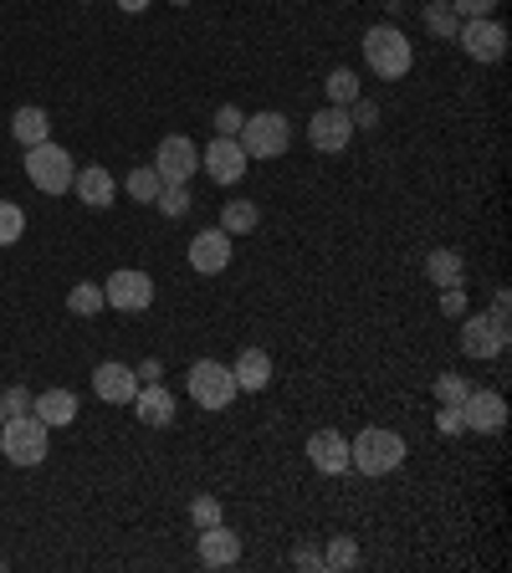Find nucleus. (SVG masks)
<instances>
[{"mask_svg": "<svg viewBox=\"0 0 512 573\" xmlns=\"http://www.w3.org/2000/svg\"><path fill=\"white\" fill-rule=\"evenodd\" d=\"M211 123H216L221 139H236V134H242V123H246V113L236 103H226V108H216V119H211Z\"/></svg>", "mask_w": 512, "mask_h": 573, "instance_id": "obj_35", "label": "nucleus"}, {"mask_svg": "<svg viewBox=\"0 0 512 573\" xmlns=\"http://www.w3.org/2000/svg\"><path fill=\"white\" fill-rule=\"evenodd\" d=\"M405 456H410V446L385 426H369L349 440V467H359V477H390L405 467Z\"/></svg>", "mask_w": 512, "mask_h": 573, "instance_id": "obj_2", "label": "nucleus"}, {"mask_svg": "<svg viewBox=\"0 0 512 573\" xmlns=\"http://www.w3.org/2000/svg\"><path fill=\"white\" fill-rule=\"evenodd\" d=\"M201 170L216 180V185H242L246 170H252V160H246L242 139H211V144L201 149Z\"/></svg>", "mask_w": 512, "mask_h": 573, "instance_id": "obj_11", "label": "nucleus"}, {"mask_svg": "<svg viewBox=\"0 0 512 573\" xmlns=\"http://www.w3.org/2000/svg\"><path fill=\"white\" fill-rule=\"evenodd\" d=\"M93 395L103 405H129L139 395V374L134 364H119V359H103L93 369Z\"/></svg>", "mask_w": 512, "mask_h": 573, "instance_id": "obj_15", "label": "nucleus"}, {"mask_svg": "<svg viewBox=\"0 0 512 573\" xmlns=\"http://www.w3.org/2000/svg\"><path fill=\"white\" fill-rule=\"evenodd\" d=\"M359 563V543H354L349 533H338L334 543L324 548V569H334V573H344V569H354Z\"/></svg>", "mask_w": 512, "mask_h": 573, "instance_id": "obj_29", "label": "nucleus"}, {"mask_svg": "<svg viewBox=\"0 0 512 573\" xmlns=\"http://www.w3.org/2000/svg\"><path fill=\"white\" fill-rule=\"evenodd\" d=\"M154 0H119V11H129V16H139V11H149Z\"/></svg>", "mask_w": 512, "mask_h": 573, "instance_id": "obj_42", "label": "nucleus"}, {"mask_svg": "<svg viewBox=\"0 0 512 573\" xmlns=\"http://www.w3.org/2000/svg\"><path fill=\"white\" fill-rule=\"evenodd\" d=\"M246 553L242 533H231L226 522H216V528H201V538H195V559L205 563V569H231V563Z\"/></svg>", "mask_w": 512, "mask_h": 573, "instance_id": "obj_16", "label": "nucleus"}, {"mask_svg": "<svg viewBox=\"0 0 512 573\" xmlns=\"http://www.w3.org/2000/svg\"><path fill=\"white\" fill-rule=\"evenodd\" d=\"M154 205H160L164 221H180V215L190 211V190H185V185H164V190H160V201H154Z\"/></svg>", "mask_w": 512, "mask_h": 573, "instance_id": "obj_33", "label": "nucleus"}, {"mask_svg": "<svg viewBox=\"0 0 512 573\" xmlns=\"http://www.w3.org/2000/svg\"><path fill=\"white\" fill-rule=\"evenodd\" d=\"M441 313L446 318H467V293L461 287H441Z\"/></svg>", "mask_w": 512, "mask_h": 573, "instance_id": "obj_38", "label": "nucleus"}, {"mask_svg": "<svg viewBox=\"0 0 512 573\" xmlns=\"http://www.w3.org/2000/svg\"><path fill=\"white\" fill-rule=\"evenodd\" d=\"M457 41H461V52L472 57V62H482V68H492V62H502V57H508V27H502L498 16H477V21H461V27H457Z\"/></svg>", "mask_w": 512, "mask_h": 573, "instance_id": "obj_8", "label": "nucleus"}, {"mask_svg": "<svg viewBox=\"0 0 512 573\" xmlns=\"http://www.w3.org/2000/svg\"><path fill=\"white\" fill-rule=\"evenodd\" d=\"M134 374H139V385H160V379H164V364H160V359H144V364H134Z\"/></svg>", "mask_w": 512, "mask_h": 573, "instance_id": "obj_40", "label": "nucleus"}, {"mask_svg": "<svg viewBox=\"0 0 512 573\" xmlns=\"http://www.w3.org/2000/svg\"><path fill=\"white\" fill-rule=\"evenodd\" d=\"M0 569H6V559H0Z\"/></svg>", "mask_w": 512, "mask_h": 573, "instance_id": "obj_45", "label": "nucleus"}, {"mask_svg": "<svg viewBox=\"0 0 512 573\" xmlns=\"http://www.w3.org/2000/svg\"><path fill=\"white\" fill-rule=\"evenodd\" d=\"M436 430H441V436H461V410H451V405H441V410H436Z\"/></svg>", "mask_w": 512, "mask_h": 573, "instance_id": "obj_39", "label": "nucleus"}, {"mask_svg": "<svg viewBox=\"0 0 512 573\" xmlns=\"http://www.w3.org/2000/svg\"><path fill=\"white\" fill-rule=\"evenodd\" d=\"M256 226H262L256 201H242V195H236V201L221 205V231H226V236H246V231H256Z\"/></svg>", "mask_w": 512, "mask_h": 573, "instance_id": "obj_24", "label": "nucleus"}, {"mask_svg": "<svg viewBox=\"0 0 512 573\" xmlns=\"http://www.w3.org/2000/svg\"><path fill=\"white\" fill-rule=\"evenodd\" d=\"M190 522H195V533H201V528H216V522H226V512H221V497H195V502H190Z\"/></svg>", "mask_w": 512, "mask_h": 573, "instance_id": "obj_32", "label": "nucleus"}, {"mask_svg": "<svg viewBox=\"0 0 512 573\" xmlns=\"http://www.w3.org/2000/svg\"><path fill=\"white\" fill-rule=\"evenodd\" d=\"M293 563L297 569H324V553H318V548H297Z\"/></svg>", "mask_w": 512, "mask_h": 573, "instance_id": "obj_41", "label": "nucleus"}, {"mask_svg": "<svg viewBox=\"0 0 512 573\" xmlns=\"http://www.w3.org/2000/svg\"><path fill=\"white\" fill-rule=\"evenodd\" d=\"M11 139L21 149H31V144H47L52 139V119H47V108H16L11 113Z\"/></svg>", "mask_w": 512, "mask_h": 573, "instance_id": "obj_22", "label": "nucleus"}, {"mask_svg": "<svg viewBox=\"0 0 512 573\" xmlns=\"http://www.w3.org/2000/svg\"><path fill=\"white\" fill-rule=\"evenodd\" d=\"M502 0H451V11L461 16V21H477V16H498Z\"/></svg>", "mask_w": 512, "mask_h": 573, "instance_id": "obj_37", "label": "nucleus"}, {"mask_svg": "<svg viewBox=\"0 0 512 573\" xmlns=\"http://www.w3.org/2000/svg\"><path fill=\"white\" fill-rule=\"evenodd\" d=\"M461 426L477 430V436H498L502 426H508V400H502L498 389H477L461 400Z\"/></svg>", "mask_w": 512, "mask_h": 573, "instance_id": "obj_13", "label": "nucleus"}, {"mask_svg": "<svg viewBox=\"0 0 512 573\" xmlns=\"http://www.w3.org/2000/svg\"><path fill=\"white\" fill-rule=\"evenodd\" d=\"M72 190H78L82 205H93V211H109L113 195H119V180H113L103 164H82V170L72 174Z\"/></svg>", "mask_w": 512, "mask_h": 573, "instance_id": "obj_18", "label": "nucleus"}, {"mask_svg": "<svg viewBox=\"0 0 512 573\" xmlns=\"http://www.w3.org/2000/svg\"><path fill=\"white\" fill-rule=\"evenodd\" d=\"M31 410V389L27 385H11L0 395V420H11V415H27Z\"/></svg>", "mask_w": 512, "mask_h": 573, "instance_id": "obj_34", "label": "nucleus"}, {"mask_svg": "<svg viewBox=\"0 0 512 573\" xmlns=\"http://www.w3.org/2000/svg\"><path fill=\"white\" fill-rule=\"evenodd\" d=\"M308 144L318 149V154H344V149L354 144V119H349V108H318L308 119Z\"/></svg>", "mask_w": 512, "mask_h": 573, "instance_id": "obj_12", "label": "nucleus"}, {"mask_svg": "<svg viewBox=\"0 0 512 573\" xmlns=\"http://www.w3.org/2000/svg\"><path fill=\"white\" fill-rule=\"evenodd\" d=\"M103 303H109L113 313H149V307H154V277L139 267H119L103 282Z\"/></svg>", "mask_w": 512, "mask_h": 573, "instance_id": "obj_9", "label": "nucleus"}, {"mask_svg": "<svg viewBox=\"0 0 512 573\" xmlns=\"http://www.w3.org/2000/svg\"><path fill=\"white\" fill-rule=\"evenodd\" d=\"M467 395H472V379H467V374H441V379H436V400L451 405V410H461Z\"/></svg>", "mask_w": 512, "mask_h": 573, "instance_id": "obj_31", "label": "nucleus"}, {"mask_svg": "<svg viewBox=\"0 0 512 573\" xmlns=\"http://www.w3.org/2000/svg\"><path fill=\"white\" fill-rule=\"evenodd\" d=\"M185 389H190V400L201 405V410H226L242 389H236V379H231V364L221 359H195L185 374Z\"/></svg>", "mask_w": 512, "mask_h": 573, "instance_id": "obj_5", "label": "nucleus"}, {"mask_svg": "<svg viewBox=\"0 0 512 573\" xmlns=\"http://www.w3.org/2000/svg\"><path fill=\"white\" fill-rule=\"evenodd\" d=\"M365 68L375 72V78H385V82L410 78V68H416V47H410L405 27L379 21V27L365 31Z\"/></svg>", "mask_w": 512, "mask_h": 573, "instance_id": "obj_1", "label": "nucleus"}, {"mask_svg": "<svg viewBox=\"0 0 512 573\" xmlns=\"http://www.w3.org/2000/svg\"><path fill=\"white\" fill-rule=\"evenodd\" d=\"M349 119H354V129H379V108L369 103L365 93H359V98L349 103Z\"/></svg>", "mask_w": 512, "mask_h": 573, "instance_id": "obj_36", "label": "nucleus"}, {"mask_svg": "<svg viewBox=\"0 0 512 573\" xmlns=\"http://www.w3.org/2000/svg\"><path fill=\"white\" fill-rule=\"evenodd\" d=\"M502 348H508V318H498V313H467L461 318V354L467 359H502Z\"/></svg>", "mask_w": 512, "mask_h": 573, "instance_id": "obj_7", "label": "nucleus"}, {"mask_svg": "<svg viewBox=\"0 0 512 573\" xmlns=\"http://www.w3.org/2000/svg\"><path fill=\"white\" fill-rule=\"evenodd\" d=\"M426 282H431V287H461V282H467V262H461L451 246H436V252L426 256Z\"/></svg>", "mask_w": 512, "mask_h": 573, "instance_id": "obj_23", "label": "nucleus"}, {"mask_svg": "<svg viewBox=\"0 0 512 573\" xmlns=\"http://www.w3.org/2000/svg\"><path fill=\"white\" fill-rule=\"evenodd\" d=\"M68 307L72 313H78V318H98V313H103V282H78V287H72L68 293Z\"/></svg>", "mask_w": 512, "mask_h": 573, "instance_id": "obj_27", "label": "nucleus"}, {"mask_svg": "<svg viewBox=\"0 0 512 573\" xmlns=\"http://www.w3.org/2000/svg\"><path fill=\"white\" fill-rule=\"evenodd\" d=\"M72 174H78V170H72V154L62 144L47 139V144H31L27 149V180L41 190V195H68Z\"/></svg>", "mask_w": 512, "mask_h": 573, "instance_id": "obj_6", "label": "nucleus"}, {"mask_svg": "<svg viewBox=\"0 0 512 573\" xmlns=\"http://www.w3.org/2000/svg\"><path fill=\"white\" fill-rule=\"evenodd\" d=\"M231 379H236V389H246V395L267 389L272 385V354L267 348H242L236 364H231Z\"/></svg>", "mask_w": 512, "mask_h": 573, "instance_id": "obj_20", "label": "nucleus"}, {"mask_svg": "<svg viewBox=\"0 0 512 573\" xmlns=\"http://www.w3.org/2000/svg\"><path fill=\"white\" fill-rule=\"evenodd\" d=\"M154 170H160L164 185H190L195 170H201V149H195V139H185V134L160 139V149H154Z\"/></svg>", "mask_w": 512, "mask_h": 573, "instance_id": "obj_10", "label": "nucleus"}, {"mask_svg": "<svg viewBox=\"0 0 512 573\" xmlns=\"http://www.w3.org/2000/svg\"><path fill=\"white\" fill-rule=\"evenodd\" d=\"M123 190H129L139 205H154V201H160V190H164V180H160V170H154V164H139V170L123 180Z\"/></svg>", "mask_w": 512, "mask_h": 573, "instance_id": "obj_26", "label": "nucleus"}, {"mask_svg": "<svg viewBox=\"0 0 512 573\" xmlns=\"http://www.w3.org/2000/svg\"><path fill=\"white\" fill-rule=\"evenodd\" d=\"M47 451H52V430L41 426L31 410L0 420V456H6L11 467H41Z\"/></svg>", "mask_w": 512, "mask_h": 573, "instance_id": "obj_3", "label": "nucleus"}, {"mask_svg": "<svg viewBox=\"0 0 512 573\" xmlns=\"http://www.w3.org/2000/svg\"><path fill=\"white\" fill-rule=\"evenodd\" d=\"M21 236H27V211L16 201H0V246H16Z\"/></svg>", "mask_w": 512, "mask_h": 573, "instance_id": "obj_30", "label": "nucleus"}, {"mask_svg": "<svg viewBox=\"0 0 512 573\" xmlns=\"http://www.w3.org/2000/svg\"><path fill=\"white\" fill-rule=\"evenodd\" d=\"M420 21H426V31H431L436 41H457L461 16L451 11V0H431V6H426V16H420Z\"/></svg>", "mask_w": 512, "mask_h": 573, "instance_id": "obj_25", "label": "nucleus"}, {"mask_svg": "<svg viewBox=\"0 0 512 573\" xmlns=\"http://www.w3.org/2000/svg\"><path fill=\"white\" fill-rule=\"evenodd\" d=\"M190 267L201 272V277H221V272L231 267V256H236V236H226L221 226L201 231V236L190 241Z\"/></svg>", "mask_w": 512, "mask_h": 573, "instance_id": "obj_14", "label": "nucleus"}, {"mask_svg": "<svg viewBox=\"0 0 512 573\" xmlns=\"http://www.w3.org/2000/svg\"><path fill=\"white\" fill-rule=\"evenodd\" d=\"M324 93H328V103H334V108H349L354 98H359V72L334 68V72H328V82H324Z\"/></svg>", "mask_w": 512, "mask_h": 573, "instance_id": "obj_28", "label": "nucleus"}, {"mask_svg": "<svg viewBox=\"0 0 512 573\" xmlns=\"http://www.w3.org/2000/svg\"><path fill=\"white\" fill-rule=\"evenodd\" d=\"M129 405H134V415L144 420V426H154V430H164L170 420H175V395L164 389V379L160 385H139V395Z\"/></svg>", "mask_w": 512, "mask_h": 573, "instance_id": "obj_19", "label": "nucleus"}, {"mask_svg": "<svg viewBox=\"0 0 512 573\" xmlns=\"http://www.w3.org/2000/svg\"><path fill=\"white\" fill-rule=\"evenodd\" d=\"M308 461L324 477H344V471H354L349 467V436H338V430H313L308 436Z\"/></svg>", "mask_w": 512, "mask_h": 573, "instance_id": "obj_17", "label": "nucleus"}, {"mask_svg": "<svg viewBox=\"0 0 512 573\" xmlns=\"http://www.w3.org/2000/svg\"><path fill=\"white\" fill-rule=\"evenodd\" d=\"M31 415H37L47 430L72 426V420H78V395H72V389H41L37 400H31Z\"/></svg>", "mask_w": 512, "mask_h": 573, "instance_id": "obj_21", "label": "nucleus"}, {"mask_svg": "<svg viewBox=\"0 0 512 573\" xmlns=\"http://www.w3.org/2000/svg\"><path fill=\"white\" fill-rule=\"evenodd\" d=\"M170 6H195V0H170Z\"/></svg>", "mask_w": 512, "mask_h": 573, "instance_id": "obj_43", "label": "nucleus"}, {"mask_svg": "<svg viewBox=\"0 0 512 573\" xmlns=\"http://www.w3.org/2000/svg\"><path fill=\"white\" fill-rule=\"evenodd\" d=\"M236 139H242L246 160H283L293 149V123H287V113H246Z\"/></svg>", "mask_w": 512, "mask_h": 573, "instance_id": "obj_4", "label": "nucleus"}, {"mask_svg": "<svg viewBox=\"0 0 512 573\" xmlns=\"http://www.w3.org/2000/svg\"><path fill=\"white\" fill-rule=\"evenodd\" d=\"M390 6H400V0H390Z\"/></svg>", "mask_w": 512, "mask_h": 573, "instance_id": "obj_44", "label": "nucleus"}]
</instances>
